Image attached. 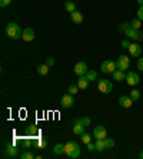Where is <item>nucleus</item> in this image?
Masks as SVG:
<instances>
[{
    "instance_id": "obj_1",
    "label": "nucleus",
    "mask_w": 143,
    "mask_h": 159,
    "mask_svg": "<svg viewBox=\"0 0 143 159\" xmlns=\"http://www.w3.org/2000/svg\"><path fill=\"white\" fill-rule=\"evenodd\" d=\"M6 34L10 39H13V40H17L23 34V30L20 29V26H19L17 23H9L7 26H6Z\"/></svg>"
},
{
    "instance_id": "obj_2",
    "label": "nucleus",
    "mask_w": 143,
    "mask_h": 159,
    "mask_svg": "<svg viewBox=\"0 0 143 159\" xmlns=\"http://www.w3.org/2000/svg\"><path fill=\"white\" fill-rule=\"evenodd\" d=\"M65 153L69 156L70 159H74L80 155V146L76 143L74 141H70L65 145Z\"/></svg>"
},
{
    "instance_id": "obj_3",
    "label": "nucleus",
    "mask_w": 143,
    "mask_h": 159,
    "mask_svg": "<svg viewBox=\"0 0 143 159\" xmlns=\"http://www.w3.org/2000/svg\"><path fill=\"white\" fill-rule=\"evenodd\" d=\"M97 88L102 93H110L113 90V85L112 82L107 80V79H97Z\"/></svg>"
},
{
    "instance_id": "obj_4",
    "label": "nucleus",
    "mask_w": 143,
    "mask_h": 159,
    "mask_svg": "<svg viewBox=\"0 0 143 159\" xmlns=\"http://www.w3.org/2000/svg\"><path fill=\"white\" fill-rule=\"evenodd\" d=\"M116 69H118V65H116V62H113V60H105V62L102 63V66H100V70H102L103 73H113Z\"/></svg>"
},
{
    "instance_id": "obj_5",
    "label": "nucleus",
    "mask_w": 143,
    "mask_h": 159,
    "mask_svg": "<svg viewBox=\"0 0 143 159\" xmlns=\"http://www.w3.org/2000/svg\"><path fill=\"white\" fill-rule=\"evenodd\" d=\"M116 65H118V69H120V70L125 72V70H127L129 66H130V59H129L126 55H122V56H119Z\"/></svg>"
},
{
    "instance_id": "obj_6",
    "label": "nucleus",
    "mask_w": 143,
    "mask_h": 159,
    "mask_svg": "<svg viewBox=\"0 0 143 159\" xmlns=\"http://www.w3.org/2000/svg\"><path fill=\"white\" fill-rule=\"evenodd\" d=\"M74 103V98L73 95H70V93H66V95H63L62 96V100H60V105H62L63 109H69L72 107Z\"/></svg>"
},
{
    "instance_id": "obj_7",
    "label": "nucleus",
    "mask_w": 143,
    "mask_h": 159,
    "mask_svg": "<svg viewBox=\"0 0 143 159\" xmlns=\"http://www.w3.org/2000/svg\"><path fill=\"white\" fill-rule=\"evenodd\" d=\"M125 33H126V36H127L129 39H133V40H142V39H143V33H142V32L133 29V27L126 29Z\"/></svg>"
},
{
    "instance_id": "obj_8",
    "label": "nucleus",
    "mask_w": 143,
    "mask_h": 159,
    "mask_svg": "<svg viewBox=\"0 0 143 159\" xmlns=\"http://www.w3.org/2000/svg\"><path fill=\"white\" fill-rule=\"evenodd\" d=\"M4 155L9 156V158H17L19 156V148L15 146L13 143H7L6 145V149H4Z\"/></svg>"
},
{
    "instance_id": "obj_9",
    "label": "nucleus",
    "mask_w": 143,
    "mask_h": 159,
    "mask_svg": "<svg viewBox=\"0 0 143 159\" xmlns=\"http://www.w3.org/2000/svg\"><path fill=\"white\" fill-rule=\"evenodd\" d=\"M126 82H127L130 86L139 85V82H140L139 75L136 73V72H127V73H126Z\"/></svg>"
},
{
    "instance_id": "obj_10",
    "label": "nucleus",
    "mask_w": 143,
    "mask_h": 159,
    "mask_svg": "<svg viewBox=\"0 0 143 159\" xmlns=\"http://www.w3.org/2000/svg\"><path fill=\"white\" fill-rule=\"evenodd\" d=\"M87 65H86V62H77L76 66H74V73L77 75V76H84V75L87 73Z\"/></svg>"
},
{
    "instance_id": "obj_11",
    "label": "nucleus",
    "mask_w": 143,
    "mask_h": 159,
    "mask_svg": "<svg viewBox=\"0 0 143 159\" xmlns=\"http://www.w3.org/2000/svg\"><path fill=\"white\" fill-rule=\"evenodd\" d=\"M106 128L105 126H96L95 129H93V136L96 138V139H105L106 138Z\"/></svg>"
},
{
    "instance_id": "obj_12",
    "label": "nucleus",
    "mask_w": 143,
    "mask_h": 159,
    "mask_svg": "<svg viewBox=\"0 0 143 159\" xmlns=\"http://www.w3.org/2000/svg\"><path fill=\"white\" fill-rule=\"evenodd\" d=\"M22 39L25 42H32L34 39V30L32 27H27V29L23 30V34H22Z\"/></svg>"
},
{
    "instance_id": "obj_13",
    "label": "nucleus",
    "mask_w": 143,
    "mask_h": 159,
    "mask_svg": "<svg viewBox=\"0 0 143 159\" xmlns=\"http://www.w3.org/2000/svg\"><path fill=\"white\" fill-rule=\"evenodd\" d=\"M119 103H120L122 107H130L133 105V99L130 96H126V95H122L119 98Z\"/></svg>"
},
{
    "instance_id": "obj_14",
    "label": "nucleus",
    "mask_w": 143,
    "mask_h": 159,
    "mask_svg": "<svg viewBox=\"0 0 143 159\" xmlns=\"http://www.w3.org/2000/svg\"><path fill=\"white\" fill-rule=\"evenodd\" d=\"M39 133V129H37V126L36 125H29V126H26V130H25V135L26 136H32L33 139H36V135Z\"/></svg>"
},
{
    "instance_id": "obj_15",
    "label": "nucleus",
    "mask_w": 143,
    "mask_h": 159,
    "mask_svg": "<svg viewBox=\"0 0 143 159\" xmlns=\"http://www.w3.org/2000/svg\"><path fill=\"white\" fill-rule=\"evenodd\" d=\"M129 52H130L132 56L137 57V56H140V53H142V48L135 42V43H130V46H129Z\"/></svg>"
},
{
    "instance_id": "obj_16",
    "label": "nucleus",
    "mask_w": 143,
    "mask_h": 159,
    "mask_svg": "<svg viewBox=\"0 0 143 159\" xmlns=\"http://www.w3.org/2000/svg\"><path fill=\"white\" fill-rule=\"evenodd\" d=\"M70 17H72L73 23H76V25H80V23L83 22V16H82L80 11H77V10L72 11V13H70Z\"/></svg>"
},
{
    "instance_id": "obj_17",
    "label": "nucleus",
    "mask_w": 143,
    "mask_h": 159,
    "mask_svg": "<svg viewBox=\"0 0 143 159\" xmlns=\"http://www.w3.org/2000/svg\"><path fill=\"white\" fill-rule=\"evenodd\" d=\"M89 83L90 82L87 80V78L86 76H79V80H77V86H79V89H82V90H86L89 86Z\"/></svg>"
},
{
    "instance_id": "obj_18",
    "label": "nucleus",
    "mask_w": 143,
    "mask_h": 159,
    "mask_svg": "<svg viewBox=\"0 0 143 159\" xmlns=\"http://www.w3.org/2000/svg\"><path fill=\"white\" fill-rule=\"evenodd\" d=\"M113 79L118 82H122V80H126V73L123 70H120V69H116V70L113 72Z\"/></svg>"
},
{
    "instance_id": "obj_19",
    "label": "nucleus",
    "mask_w": 143,
    "mask_h": 159,
    "mask_svg": "<svg viewBox=\"0 0 143 159\" xmlns=\"http://www.w3.org/2000/svg\"><path fill=\"white\" fill-rule=\"evenodd\" d=\"M53 153H55L56 156H60L65 153V145L62 143H56L55 145V148H53Z\"/></svg>"
},
{
    "instance_id": "obj_20",
    "label": "nucleus",
    "mask_w": 143,
    "mask_h": 159,
    "mask_svg": "<svg viewBox=\"0 0 143 159\" xmlns=\"http://www.w3.org/2000/svg\"><path fill=\"white\" fill-rule=\"evenodd\" d=\"M36 146L40 149L46 148L47 146V139L46 138H36Z\"/></svg>"
},
{
    "instance_id": "obj_21",
    "label": "nucleus",
    "mask_w": 143,
    "mask_h": 159,
    "mask_svg": "<svg viewBox=\"0 0 143 159\" xmlns=\"http://www.w3.org/2000/svg\"><path fill=\"white\" fill-rule=\"evenodd\" d=\"M32 141H33V138L32 136H26L25 135V138H22V145H23V148H30L32 146Z\"/></svg>"
},
{
    "instance_id": "obj_22",
    "label": "nucleus",
    "mask_w": 143,
    "mask_h": 159,
    "mask_svg": "<svg viewBox=\"0 0 143 159\" xmlns=\"http://www.w3.org/2000/svg\"><path fill=\"white\" fill-rule=\"evenodd\" d=\"M73 132L76 133V135H82V133H84V126L80 123V120L73 126Z\"/></svg>"
},
{
    "instance_id": "obj_23",
    "label": "nucleus",
    "mask_w": 143,
    "mask_h": 159,
    "mask_svg": "<svg viewBox=\"0 0 143 159\" xmlns=\"http://www.w3.org/2000/svg\"><path fill=\"white\" fill-rule=\"evenodd\" d=\"M86 78H87V80L89 82H95V80H97V73H96L95 70H87V73L84 75Z\"/></svg>"
},
{
    "instance_id": "obj_24",
    "label": "nucleus",
    "mask_w": 143,
    "mask_h": 159,
    "mask_svg": "<svg viewBox=\"0 0 143 159\" xmlns=\"http://www.w3.org/2000/svg\"><path fill=\"white\" fill-rule=\"evenodd\" d=\"M95 145H96V151H99V152L106 149V145H105V141H103V139H96Z\"/></svg>"
},
{
    "instance_id": "obj_25",
    "label": "nucleus",
    "mask_w": 143,
    "mask_h": 159,
    "mask_svg": "<svg viewBox=\"0 0 143 159\" xmlns=\"http://www.w3.org/2000/svg\"><path fill=\"white\" fill-rule=\"evenodd\" d=\"M47 72H49V66H47V65H40V66H37V73L40 75V76L47 75Z\"/></svg>"
},
{
    "instance_id": "obj_26",
    "label": "nucleus",
    "mask_w": 143,
    "mask_h": 159,
    "mask_svg": "<svg viewBox=\"0 0 143 159\" xmlns=\"http://www.w3.org/2000/svg\"><path fill=\"white\" fill-rule=\"evenodd\" d=\"M65 7H66L67 11H70V13H72V11L76 10V3H74V2H72V0H69V2H66V3H65Z\"/></svg>"
},
{
    "instance_id": "obj_27",
    "label": "nucleus",
    "mask_w": 143,
    "mask_h": 159,
    "mask_svg": "<svg viewBox=\"0 0 143 159\" xmlns=\"http://www.w3.org/2000/svg\"><path fill=\"white\" fill-rule=\"evenodd\" d=\"M103 141H105V145H106V149H112L114 146V139H112V138H105Z\"/></svg>"
},
{
    "instance_id": "obj_28",
    "label": "nucleus",
    "mask_w": 143,
    "mask_h": 159,
    "mask_svg": "<svg viewBox=\"0 0 143 159\" xmlns=\"http://www.w3.org/2000/svg\"><path fill=\"white\" fill-rule=\"evenodd\" d=\"M140 26H142V20L140 19H135V20H132V23H130V27H133V29L139 30Z\"/></svg>"
},
{
    "instance_id": "obj_29",
    "label": "nucleus",
    "mask_w": 143,
    "mask_h": 159,
    "mask_svg": "<svg viewBox=\"0 0 143 159\" xmlns=\"http://www.w3.org/2000/svg\"><path fill=\"white\" fill-rule=\"evenodd\" d=\"M77 90H79V86H77V83L76 85H69V88H67V92L70 93V95H76L77 93Z\"/></svg>"
},
{
    "instance_id": "obj_30",
    "label": "nucleus",
    "mask_w": 143,
    "mask_h": 159,
    "mask_svg": "<svg viewBox=\"0 0 143 159\" xmlns=\"http://www.w3.org/2000/svg\"><path fill=\"white\" fill-rule=\"evenodd\" d=\"M130 98L133 99V102H136V100H139V98H140V92L137 90V89H133L132 92H130Z\"/></svg>"
},
{
    "instance_id": "obj_31",
    "label": "nucleus",
    "mask_w": 143,
    "mask_h": 159,
    "mask_svg": "<svg viewBox=\"0 0 143 159\" xmlns=\"http://www.w3.org/2000/svg\"><path fill=\"white\" fill-rule=\"evenodd\" d=\"M34 158V155L32 153V152H23L22 155H20V159H33Z\"/></svg>"
},
{
    "instance_id": "obj_32",
    "label": "nucleus",
    "mask_w": 143,
    "mask_h": 159,
    "mask_svg": "<svg viewBox=\"0 0 143 159\" xmlns=\"http://www.w3.org/2000/svg\"><path fill=\"white\" fill-rule=\"evenodd\" d=\"M90 139H92V138H90L89 133H82V142H83V143L87 145L89 142H90Z\"/></svg>"
},
{
    "instance_id": "obj_33",
    "label": "nucleus",
    "mask_w": 143,
    "mask_h": 159,
    "mask_svg": "<svg viewBox=\"0 0 143 159\" xmlns=\"http://www.w3.org/2000/svg\"><path fill=\"white\" fill-rule=\"evenodd\" d=\"M80 123L84 126V128H87V126L90 125V119H89L87 116H84V118H82V119H80Z\"/></svg>"
},
{
    "instance_id": "obj_34",
    "label": "nucleus",
    "mask_w": 143,
    "mask_h": 159,
    "mask_svg": "<svg viewBox=\"0 0 143 159\" xmlns=\"http://www.w3.org/2000/svg\"><path fill=\"white\" fill-rule=\"evenodd\" d=\"M11 3V0H0V7H7Z\"/></svg>"
},
{
    "instance_id": "obj_35",
    "label": "nucleus",
    "mask_w": 143,
    "mask_h": 159,
    "mask_svg": "<svg viewBox=\"0 0 143 159\" xmlns=\"http://www.w3.org/2000/svg\"><path fill=\"white\" fill-rule=\"evenodd\" d=\"M46 65H47L49 67H51L55 65V59H53V57H47V59H46Z\"/></svg>"
},
{
    "instance_id": "obj_36",
    "label": "nucleus",
    "mask_w": 143,
    "mask_h": 159,
    "mask_svg": "<svg viewBox=\"0 0 143 159\" xmlns=\"http://www.w3.org/2000/svg\"><path fill=\"white\" fill-rule=\"evenodd\" d=\"M137 19H140L143 22V6H140L139 10H137Z\"/></svg>"
},
{
    "instance_id": "obj_37",
    "label": "nucleus",
    "mask_w": 143,
    "mask_h": 159,
    "mask_svg": "<svg viewBox=\"0 0 143 159\" xmlns=\"http://www.w3.org/2000/svg\"><path fill=\"white\" fill-rule=\"evenodd\" d=\"M137 69H139V70H143V57H140V59L137 60Z\"/></svg>"
},
{
    "instance_id": "obj_38",
    "label": "nucleus",
    "mask_w": 143,
    "mask_h": 159,
    "mask_svg": "<svg viewBox=\"0 0 143 159\" xmlns=\"http://www.w3.org/2000/svg\"><path fill=\"white\" fill-rule=\"evenodd\" d=\"M129 46H130V42H129V40H123V42H122V48H123V49H129Z\"/></svg>"
},
{
    "instance_id": "obj_39",
    "label": "nucleus",
    "mask_w": 143,
    "mask_h": 159,
    "mask_svg": "<svg viewBox=\"0 0 143 159\" xmlns=\"http://www.w3.org/2000/svg\"><path fill=\"white\" fill-rule=\"evenodd\" d=\"M87 149H89V151H96V145L92 143V142H89V143H87Z\"/></svg>"
},
{
    "instance_id": "obj_40",
    "label": "nucleus",
    "mask_w": 143,
    "mask_h": 159,
    "mask_svg": "<svg viewBox=\"0 0 143 159\" xmlns=\"http://www.w3.org/2000/svg\"><path fill=\"white\" fill-rule=\"evenodd\" d=\"M137 2H139V4H140V6H143V0H137Z\"/></svg>"
},
{
    "instance_id": "obj_41",
    "label": "nucleus",
    "mask_w": 143,
    "mask_h": 159,
    "mask_svg": "<svg viewBox=\"0 0 143 159\" xmlns=\"http://www.w3.org/2000/svg\"><path fill=\"white\" fill-rule=\"evenodd\" d=\"M140 158H142V159H143V152H142V153H140Z\"/></svg>"
}]
</instances>
